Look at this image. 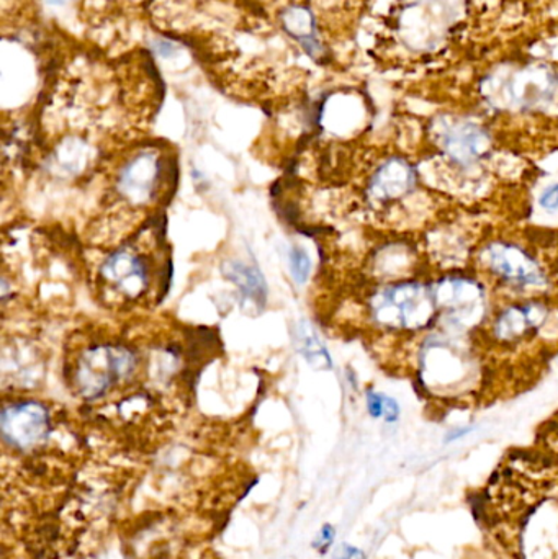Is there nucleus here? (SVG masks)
<instances>
[{"label": "nucleus", "instance_id": "nucleus-5", "mask_svg": "<svg viewBox=\"0 0 558 559\" xmlns=\"http://www.w3.org/2000/svg\"><path fill=\"white\" fill-rule=\"evenodd\" d=\"M169 176L170 169L159 154L154 151H143L118 169L115 189L123 202L130 205H150L156 202Z\"/></svg>", "mask_w": 558, "mask_h": 559}, {"label": "nucleus", "instance_id": "nucleus-11", "mask_svg": "<svg viewBox=\"0 0 558 559\" xmlns=\"http://www.w3.org/2000/svg\"><path fill=\"white\" fill-rule=\"evenodd\" d=\"M223 274L229 282L235 283L239 296H241L242 305L249 306V308L264 306L268 289H265L264 277L258 269L245 264V262H228V264L223 265Z\"/></svg>", "mask_w": 558, "mask_h": 559}, {"label": "nucleus", "instance_id": "nucleus-1", "mask_svg": "<svg viewBox=\"0 0 558 559\" xmlns=\"http://www.w3.org/2000/svg\"><path fill=\"white\" fill-rule=\"evenodd\" d=\"M369 312L370 319L387 331H423L439 312L435 286L396 280L370 296Z\"/></svg>", "mask_w": 558, "mask_h": 559}, {"label": "nucleus", "instance_id": "nucleus-10", "mask_svg": "<svg viewBox=\"0 0 558 559\" xmlns=\"http://www.w3.org/2000/svg\"><path fill=\"white\" fill-rule=\"evenodd\" d=\"M546 318L547 309L539 302L507 306L495 318L491 332L501 344H517L539 331Z\"/></svg>", "mask_w": 558, "mask_h": 559}, {"label": "nucleus", "instance_id": "nucleus-9", "mask_svg": "<svg viewBox=\"0 0 558 559\" xmlns=\"http://www.w3.org/2000/svg\"><path fill=\"white\" fill-rule=\"evenodd\" d=\"M439 146L452 163L472 166L490 151V138L478 124L468 121H452L439 133Z\"/></svg>", "mask_w": 558, "mask_h": 559}, {"label": "nucleus", "instance_id": "nucleus-12", "mask_svg": "<svg viewBox=\"0 0 558 559\" xmlns=\"http://www.w3.org/2000/svg\"><path fill=\"white\" fill-rule=\"evenodd\" d=\"M298 352L313 368H331L330 352L324 347L308 322H300L297 329Z\"/></svg>", "mask_w": 558, "mask_h": 559}, {"label": "nucleus", "instance_id": "nucleus-16", "mask_svg": "<svg viewBox=\"0 0 558 559\" xmlns=\"http://www.w3.org/2000/svg\"><path fill=\"white\" fill-rule=\"evenodd\" d=\"M541 206H543L546 212L554 213L558 210V183H554V186L547 187L544 190L543 195H541L539 200Z\"/></svg>", "mask_w": 558, "mask_h": 559}, {"label": "nucleus", "instance_id": "nucleus-4", "mask_svg": "<svg viewBox=\"0 0 558 559\" xmlns=\"http://www.w3.org/2000/svg\"><path fill=\"white\" fill-rule=\"evenodd\" d=\"M98 278L108 293L121 301H138L153 285V262L133 245H124L102 262Z\"/></svg>", "mask_w": 558, "mask_h": 559}, {"label": "nucleus", "instance_id": "nucleus-2", "mask_svg": "<svg viewBox=\"0 0 558 559\" xmlns=\"http://www.w3.org/2000/svg\"><path fill=\"white\" fill-rule=\"evenodd\" d=\"M138 371V355L127 345L97 344L85 348L72 365L71 386L79 396L97 401L127 384Z\"/></svg>", "mask_w": 558, "mask_h": 559}, {"label": "nucleus", "instance_id": "nucleus-18", "mask_svg": "<svg viewBox=\"0 0 558 559\" xmlns=\"http://www.w3.org/2000/svg\"><path fill=\"white\" fill-rule=\"evenodd\" d=\"M336 559H364V557L360 551L354 550V548L351 547H344V550L337 555Z\"/></svg>", "mask_w": 558, "mask_h": 559}, {"label": "nucleus", "instance_id": "nucleus-17", "mask_svg": "<svg viewBox=\"0 0 558 559\" xmlns=\"http://www.w3.org/2000/svg\"><path fill=\"white\" fill-rule=\"evenodd\" d=\"M383 417L387 423H396L400 417V406L393 397L385 396V411H383Z\"/></svg>", "mask_w": 558, "mask_h": 559}, {"label": "nucleus", "instance_id": "nucleus-14", "mask_svg": "<svg viewBox=\"0 0 558 559\" xmlns=\"http://www.w3.org/2000/svg\"><path fill=\"white\" fill-rule=\"evenodd\" d=\"M288 261H290L292 277L295 278V282H307L308 275L311 272V261L305 249L292 248Z\"/></svg>", "mask_w": 558, "mask_h": 559}, {"label": "nucleus", "instance_id": "nucleus-15", "mask_svg": "<svg viewBox=\"0 0 558 559\" xmlns=\"http://www.w3.org/2000/svg\"><path fill=\"white\" fill-rule=\"evenodd\" d=\"M367 409H369L370 416L383 417V411H385V394L376 393V391H369L367 393Z\"/></svg>", "mask_w": 558, "mask_h": 559}, {"label": "nucleus", "instance_id": "nucleus-13", "mask_svg": "<svg viewBox=\"0 0 558 559\" xmlns=\"http://www.w3.org/2000/svg\"><path fill=\"white\" fill-rule=\"evenodd\" d=\"M288 33L294 35L295 38L300 39L301 45L307 48L308 52L320 51V43H318L317 36H314V22L313 16L308 10L294 9L285 20Z\"/></svg>", "mask_w": 558, "mask_h": 559}, {"label": "nucleus", "instance_id": "nucleus-3", "mask_svg": "<svg viewBox=\"0 0 558 559\" xmlns=\"http://www.w3.org/2000/svg\"><path fill=\"white\" fill-rule=\"evenodd\" d=\"M480 265L491 280L517 292H536L547 283L536 255L513 241H491L482 249Z\"/></svg>", "mask_w": 558, "mask_h": 559}, {"label": "nucleus", "instance_id": "nucleus-6", "mask_svg": "<svg viewBox=\"0 0 558 559\" xmlns=\"http://www.w3.org/2000/svg\"><path fill=\"white\" fill-rule=\"evenodd\" d=\"M439 312H444L452 329H465L475 324L485 308V293L474 278L451 277L435 286Z\"/></svg>", "mask_w": 558, "mask_h": 559}, {"label": "nucleus", "instance_id": "nucleus-8", "mask_svg": "<svg viewBox=\"0 0 558 559\" xmlns=\"http://www.w3.org/2000/svg\"><path fill=\"white\" fill-rule=\"evenodd\" d=\"M415 167L400 157H392L380 164L369 182H367V200L372 205L383 206L405 199L416 186Z\"/></svg>", "mask_w": 558, "mask_h": 559}, {"label": "nucleus", "instance_id": "nucleus-7", "mask_svg": "<svg viewBox=\"0 0 558 559\" xmlns=\"http://www.w3.org/2000/svg\"><path fill=\"white\" fill-rule=\"evenodd\" d=\"M51 430L48 409L36 401H15L2 411V436L7 443L29 450L45 442Z\"/></svg>", "mask_w": 558, "mask_h": 559}]
</instances>
